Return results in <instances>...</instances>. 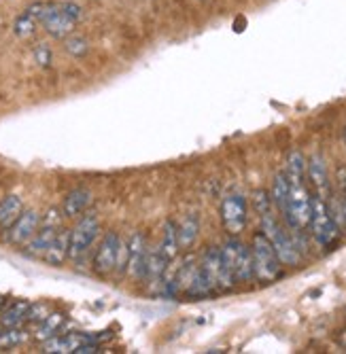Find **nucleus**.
I'll return each instance as SVG.
<instances>
[{
    "label": "nucleus",
    "instance_id": "obj_1",
    "mask_svg": "<svg viewBox=\"0 0 346 354\" xmlns=\"http://www.w3.org/2000/svg\"><path fill=\"white\" fill-rule=\"evenodd\" d=\"M260 218H262V234L272 242L280 266H291V268L300 266L302 263V250L298 248L293 236H289V232H285L280 227V223L276 221V216L272 212L262 214Z\"/></svg>",
    "mask_w": 346,
    "mask_h": 354
},
{
    "label": "nucleus",
    "instance_id": "obj_2",
    "mask_svg": "<svg viewBox=\"0 0 346 354\" xmlns=\"http://www.w3.org/2000/svg\"><path fill=\"white\" fill-rule=\"evenodd\" d=\"M26 13L33 15L53 39H66L77 26V21L62 9V3H35L26 9Z\"/></svg>",
    "mask_w": 346,
    "mask_h": 354
},
{
    "label": "nucleus",
    "instance_id": "obj_3",
    "mask_svg": "<svg viewBox=\"0 0 346 354\" xmlns=\"http://www.w3.org/2000/svg\"><path fill=\"white\" fill-rule=\"evenodd\" d=\"M221 257L224 263L234 276L236 282H251L255 280V268H253V254L251 248L244 246L236 236H232L224 246H221Z\"/></svg>",
    "mask_w": 346,
    "mask_h": 354
},
{
    "label": "nucleus",
    "instance_id": "obj_4",
    "mask_svg": "<svg viewBox=\"0 0 346 354\" xmlns=\"http://www.w3.org/2000/svg\"><path fill=\"white\" fill-rule=\"evenodd\" d=\"M289 185H291L289 202L282 216H285L287 225L293 232H304L310 225V216H312V198L304 183H289Z\"/></svg>",
    "mask_w": 346,
    "mask_h": 354
},
{
    "label": "nucleus",
    "instance_id": "obj_5",
    "mask_svg": "<svg viewBox=\"0 0 346 354\" xmlns=\"http://www.w3.org/2000/svg\"><path fill=\"white\" fill-rule=\"evenodd\" d=\"M251 254H253V268H255V278L262 282H272L280 276V261L276 257V250L272 242L257 232L253 236V244H251Z\"/></svg>",
    "mask_w": 346,
    "mask_h": 354
},
{
    "label": "nucleus",
    "instance_id": "obj_6",
    "mask_svg": "<svg viewBox=\"0 0 346 354\" xmlns=\"http://www.w3.org/2000/svg\"><path fill=\"white\" fill-rule=\"evenodd\" d=\"M310 232H312V238L319 246L327 248L331 246L338 236H340V227L338 223L334 221L329 208H327V202L323 198H312V216H310Z\"/></svg>",
    "mask_w": 346,
    "mask_h": 354
},
{
    "label": "nucleus",
    "instance_id": "obj_7",
    "mask_svg": "<svg viewBox=\"0 0 346 354\" xmlns=\"http://www.w3.org/2000/svg\"><path fill=\"white\" fill-rule=\"evenodd\" d=\"M100 234V221L96 212L81 214L79 223L71 230V246H69V259L79 261L81 257L91 248Z\"/></svg>",
    "mask_w": 346,
    "mask_h": 354
},
{
    "label": "nucleus",
    "instance_id": "obj_8",
    "mask_svg": "<svg viewBox=\"0 0 346 354\" xmlns=\"http://www.w3.org/2000/svg\"><path fill=\"white\" fill-rule=\"evenodd\" d=\"M147 259H149V242L140 232H136L125 242V257H123L121 272H125V276L132 278L134 282H143L147 272Z\"/></svg>",
    "mask_w": 346,
    "mask_h": 354
},
{
    "label": "nucleus",
    "instance_id": "obj_9",
    "mask_svg": "<svg viewBox=\"0 0 346 354\" xmlns=\"http://www.w3.org/2000/svg\"><path fill=\"white\" fill-rule=\"evenodd\" d=\"M123 246L125 244L121 242L117 232H107L96 248V254H93V261H91L93 272L98 276H109L111 272L119 270Z\"/></svg>",
    "mask_w": 346,
    "mask_h": 354
},
{
    "label": "nucleus",
    "instance_id": "obj_10",
    "mask_svg": "<svg viewBox=\"0 0 346 354\" xmlns=\"http://www.w3.org/2000/svg\"><path fill=\"white\" fill-rule=\"evenodd\" d=\"M60 230H62V214L57 210H49L45 214V218H41V225H39L37 234L33 236V240H30L24 246L26 254H30V257H43Z\"/></svg>",
    "mask_w": 346,
    "mask_h": 354
},
{
    "label": "nucleus",
    "instance_id": "obj_11",
    "mask_svg": "<svg viewBox=\"0 0 346 354\" xmlns=\"http://www.w3.org/2000/svg\"><path fill=\"white\" fill-rule=\"evenodd\" d=\"M221 223L230 236H240L246 227V200L240 193H230L221 202Z\"/></svg>",
    "mask_w": 346,
    "mask_h": 354
},
{
    "label": "nucleus",
    "instance_id": "obj_12",
    "mask_svg": "<svg viewBox=\"0 0 346 354\" xmlns=\"http://www.w3.org/2000/svg\"><path fill=\"white\" fill-rule=\"evenodd\" d=\"M39 225H41V214H39L37 210H33V208H30V210H24V212L17 216V221L5 232V242L24 248L30 240H33V236L37 234Z\"/></svg>",
    "mask_w": 346,
    "mask_h": 354
},
{
    "label": "nucleus",
    "instance_id": "obj_13",
    "mask_svg": "<svg viewBox=\"0 0 346 354\" xmlns=\"http://www.w3.org/2000/svg\"><path fill=\"white\" fill-rule=\"evenodd\" d=\"M200 266L204 268V272L208 274V278L212 280L215 288H221V291H228V288L234 286V276L230 274V270L226 268L224 263V257H221V248H217V246H210L204 257H202V261Z\"/></svg>",
    "mask_w": 346,
    "mask_h": 354
},
{
    "label": "nucleus",
    "instance_id": "obj_14",
    "mask_svg": "<svg viewBox=\"0 0 346 354\" xmlns=\"http://www.w3.org/2000/svg\"><path fill=\"white\" fill-rule=\"evenodd\" d=\"M306 174H308L312 187L317 189V196L327 202V198H329V174H327L325 159L319 153L312 155L306 162Z\"/></svg>",
    "mask_w": 346,
    "mask_h": 354
},
{
    "label": "nucleus",
    "instance_id": "obj_15",
    "mask_svg": "<svg viewBox=\"0 0 346 354\" xmlns=\"http://www.w3.org/2000/svg\"><path fill=\"white\" fill-rule=\"evenodd\" d=\"M91 200H93V193L89 189H73L69 196L62 202V214L66 218H77L81 214H85L91 206Z\"/></svg>",
    "mask_w": 346,
    "mask_h": 354
},
{
    "label": "nucleus",
    "instance_id": "obj_16",
    "mask_svg": "<svg viewBox=\"0 0 346 354\" xmlns=\"http://www.w3.org/2000/svg\"><path fill=\"white\" fill-rule=\"evenodd\" d=\"M69 246H71V232L62 227L41 259L49 266H62L69 259Z\"/></svg>",
    "mask_w": 346,
    "mask_h": 354
},
{
    "label": "nucleus",
    "instance_id": "obj_17",
    "mask_svg": "<svg viewBox=\"0 0 346 354\" xmlns=\"http://www.w3.org/2000/svg\"><path fill=\"white\" fill-rule=\"evenodd\" d=\"M200 236V221L196 214H187L179 225H176V238H179V248H192Z\"/></svg>",
    "mask_w": 346,
    "mask_h": 354
},
{
    "label": "nucleus",
    "instance_id": "obj_18",
    "mask_svg": "<svg viewBox=\"0 0 346 354\" xmlns=\"http://www.w3.org/2000/svg\"><path fill=\"white\" fill-rule=\"evenodd\" d=\"M24 212V202L17 196H7L0 200V232H7Z\"/></svg>",
    "mask_w": 346,
    "mask_h": 354
},
{
    "label": "nucleus",
    "instance_id": "obj_19",
    "mask_svg": "<svg viewBox=\"0 0 346 354\" xmlns=\"http://www.w3.org/2000/svg\"><path fill=\"white\" fill-rule=\"evenodd\" d=\"M215 291H217V288H215L212 280L208 278V274L204 272V268L198 266V270H196V274H194L190 286H187L185 295H187V297H208V295H212Z\"/></svg>",
    "mask_w": 346,
    "mask_h": 354
},
{
    "label": "nucleus",
    "instance_id": "obj_20",
    "mask_svg": "<svg viewBox=\"0 0 346 354\" xmlns=\"http://www.w3.org/2000/svg\"><path fill=\"white\" fill-rule=\"evenodd\" d=\"M30 301H15L0 312V325L3 327H21L26 323Z\"/></svg>",
    "mask_w": 346,
    "mask_h": 354
},
{
    "label": "nucleus",
    "instance_id": "obj_21",
    "mask_svg": "<svg viewBox=\"0 0 346 354\" xmlns=\"http://www.w3.org/2000/svg\"><path fill=\"white\" fill-rule=\"evenodd\" d=\"M62 325H64V314H60V312H51L45 320H41V323L35 327V339L39 342H45L53 335L60 333Z\"/></svg>",
    "mask_w": 346,
    "mask_h": 354
},
{
    "label": "nucleus",
    "instance_id": "obj_22",
    "mask_svg": "<svg viewBox=\"0 0 346 354\" xmlns=\"http://www.w3.org/2000/svg\"><path fill=\"white\" fill-rule=\"evenodd\" d=\"M289 178L287 174H276L274 183H272V191H270V198H272V204L280 210V214L285 212L287 208V202H289Z\"/></svg>",
    "mask_w": 346,
    "mask_h": 354
},
{
    "label": "nucleus",
    "instance_id": "obj_23",
    "mask_svg": "<svg viewBox=\"0 0 346 354\" xmlns=\"http://www.w3.org/2000/svg\"><path fill=\"white\" fill-rule=\"evenodd\" d=\"M162 250V254L166 257V259L172 263L176 259V254H179V238H176V225L172 221H166L164 223V234H162V244L157 246Z\"/></svg>",
    "mask_w": 346,
    "mask_h": 354
},
{
    "label": "nucleus",
    "instance_id": "obj_24",
    "mask_svg": "<svg viewBox=\"0 0 346 354\" xmlns=\"http://www.w3.org/2000/svg\"><path fill=\"white\" fill-rule=\"evenodd\" d=\"M287 178L289 183H304L306 178V157L300 151H293L287 159Z\"/></svg>",
    "mask_w": 346,
    "mask_h": 354
},
{
    "label": "nucleus",
    "instance_id": "obj_25",
    "mask_svg": "<svg viewBox=\"0 0 346 354\" xmlns=\"http://www.w3.org/2000/svg\"><path fill=\"white\" fill-rule=\"evenodd\" d=\"M37 19L30 15V13H21L17 19H15V24H13V32L19 37V39H30L37 32Z\"/></svg>",
    "mask_w": 346,
    "mask_h": 354
},
{
    "label": "nucleus",
    "instance_id": "obj_26",
    "mask_svg": "<svg viewBox=\"0 0 346 354\" xmlns=\"http://www.w3.org/2000/svg\"><path fill=\"white\" fill-rule=\"evenodd\" d=\"M28 339V333L21 327H5L3 335H0V348H15L21 346Z\"/></svg>",
    "mask_w": 346,
    "mask_h": 354
},
{
    "label": "nucleus",
    "instance_id": "obj_27",
    "mask_svg": "<svg viewBox=\"0 0 346 354\" xmlns=\"http://www.w3.org/2000/svg\"><path fill=\"white\" fill-rule=\"evenodd\" d=\"M64 49L73 55V57H85L87 55V51H89V43L83 39V37H79V35H69L66 39H64Z\"/></svg>",
    "mask_w": 346,
    "mask_h": 354
},
{
    "label": "nucleus",
    "instance_id": "obj_28",
    "mask_svg": "<svg viewBox=\"0 0 346 354\" xmlns=\"http://www.w3.org/2000/svg\"><path fill=\"white\" fill-rule=\"evenodd\" d=\"M49 314H51V308H49L45 301H39V304H30V308H28V316H26V323L39 325L41 320H45Z\"/></svg>",
    "mask_w": 346,
    "mask_h": 354
},
{
    "label": "nucleus",
    "instance_id": "obj_29",
    "mask_svg": "<svg viewBox=\"0 0 346 354\" xmlns=\"http://www.w3.org/2000/svg\"><path fill=\"white\" fill-rule=\"evenodd\" d=\"M253 206H255V210L260 212V216L272 212V198H270V193L264 191V189H257V191L253 193Z\"/></svg>",
    "mask_w": 346,
    "mask_h": 354
},
{
    "label": "nucleus",
    "instance_id": "obj_30",
    "mask_svg": "<svg viewBox=\"0 0 346 354\" xmlns=\"http://www.w3.org/2000/svg\"><path fill=\"white\" fill-rule=\"evenodd\" d=\"M35 59L41 64V66H49L51 64V51H49V47H45V45H39L37 49H35Z\"/></svg>",
    "mask_w": 346,
    "mask_h": 354
},
{
    "label": "nucleus",
    "instance_id": "obj_31",
    "mask_svg": "<svg viewBox=\"0 0 346 354\" xmlns=\"http://www.w3.org/2000/svg\"><path fill=\"white\" fill-rule=\"evenodd\" d=\"M5 304H7V301H5V297H0V312H3V308H5Z\"/></svg>",
    "mask_w": 346,
    "mask_h": 354
},
{
    "label": "nucleus",
    "instance_id": "obj_32",
    "mask_svg": "<svg viewBox=\"0 0 346 354\" xmlns=\"http://www.w3.org/2000/svg\"><path fill=\"white\" fill-rule=\"evenodd\" d=\"M3 331H5V327H3V325H0V335H3Z\"/></svg>",
    "mask_w": 346,
    "mask_h": 354
},
{
    "label": "nucleus",
    "instance_id": "obj_33",
    "mask_svg": "<svg viewBox=\"0 0 346 354\" xmlns=\"http://www.w3.org/2000/svg\"><path fill=\"white\" fill-rule=\"evenodd\" d=\"M344 142H346V127H344Z\"/></svg>",
    "mask_w": 346,
    "mask_h": 354
}]
</instances>
